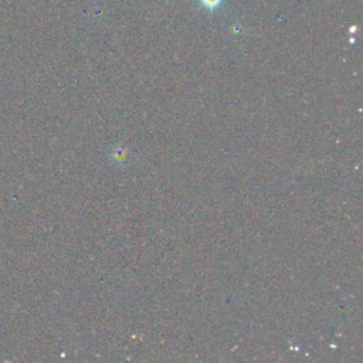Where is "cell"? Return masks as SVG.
I'll return each mask as SVG.
<instances>
[{
	"instance_id": "6da1fadb",
	"label": "cell",
	"mask_w": 363,
	"mask_h": 363,
	"mask_svg": "<svg viewBox=\"0 0 363 363\" xmlns=\"http://www.w3.org/2000/svg\"><path fill=\"white\" fill-rule=\"evenodd\" d=\"M224 1H225V0H197L199 6H200L201 9L210 11V13H213V11H216V10H218V9H221V6L224 4Z\"/></svg>"
}]
</instances>
